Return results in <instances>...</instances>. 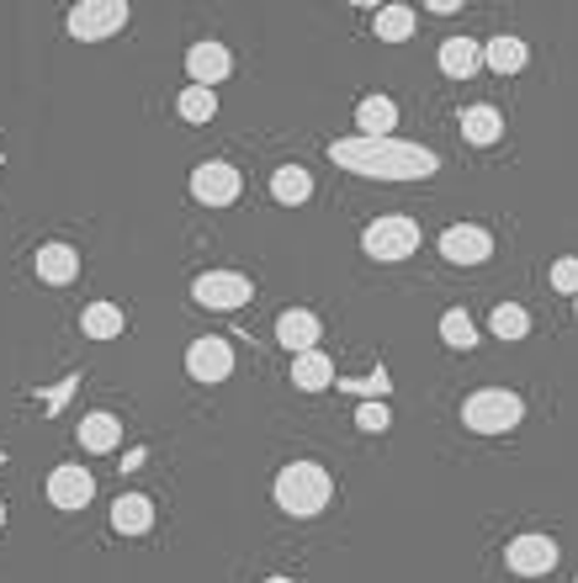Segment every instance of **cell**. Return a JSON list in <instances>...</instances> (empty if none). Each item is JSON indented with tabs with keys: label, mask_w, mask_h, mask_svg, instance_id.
Masks as SVG:
<instances>
[{
	"label": "cell",
	"mask_w": 578,
	"mask_h": 583,
	"mask_svg": "<svg viewBox=\"0 0 578 583\" xmlns=\"http://www.w3.org/2000/svg\"><path fill=\"white\" fill-rule=\"evenodd\" d=\"M335 160L356 175H393V181H409V175H430L435 154L409 144H377V139H356V144H335Z\"/></svg>",
	"instance_id": "obj_1"
},
{
	"label": "cell",
	"mask_w": 578,
	"mask_h": 583,
	"mask_svg": "<svg viewBox=\"0 0 578 583\" xmlns=\"http://www.w3.org/2000/svg\"><path fill=\"white\" fill-rule=\"evenodd\" d=\"M329 493H335V483L318 462H292L276 472V504L287 514H318L329 504Z\"/></svg>",
	"instance_id": "obj_2"
},
{
	"label": "cell",
	"mask_w": 578,
	"mask_h": 583,
	"mask_svg": "<svg viewBox=\"0 0 578 583\" xmlns=\"http://www.w3.org/2000/svg\"><path fill=\"white\" fill-rule=\"evenodd\" d=\"M520 419H526V403L505 388H483L462 403V425L478 430V436H505V430H515Z\"/></svg>",
	"instance_id": "obj_3"
},
{
	"label": "cell",
	"mask_w": 578,
	"mask_h": 583,
	"mask_svg": "<svg viewBox=\"0 0 578 583\" xmlns=\"http://www.w3.org/2000/svg\"><path fill=\"white\" fill-rule=\"evenodd\" d=\"M128 27V6L122 0H80L70 11V38L80 43H101V38H112Z\"/></svg>",
	"instance_id": "obj_4"
},
{
	"label": "cell",
	"mask_w": 578,
	"mask_h": 583,
	"mask_svg": "<svg viewBox=\"0 0 578 583\" xmlns=\"http://www.w3.org/2000/svg\"><path fill=\"white\" fill-rule=\"evenodd\" d=\"M366 255L372 260H409L419 249V223L414 218H377L366 228Z\"/></svg>",
	"instance_id": "obj_5"
},
{
	"label": "cell",
	"mask_w": 578,
	"mask_h": 583,
	"mask_svg": "<svg viewBox=\"0 0 578 583\" xmlns=\"http://www.w3.org/2000/svg\"><path fill=\"white\" fill-rule=\"evenodd\" d=\"M505 562L509 573H520V579H541V573L557 567V541H547V535H515Z\"/></svg>",
	"instance_id": "obj_6"
},
{
	"label": "cell",
	"mask_w": 578,
	"mask_h": 583,
	"mask_svg": "<svg viewBox=\"0 0 578 583\" xmlns=\"http://www.w3.org/2000/svg\"><path fill=\"white\" fill-rule=\"evenodd\" d=\"M192 297L202 308H244L250 303V282L240 270H207V276H196Z\"/></svg>",
	"instance_id": "obj_7"
},
{
	"label": "cell",
	"mask_w": 578,
	"mask_h": 583,
	"mask_svg": "<svg viewBox=\"0 0 578 583\" xmlns=\"http://www.w3.org/2000/svg\"><path fill=\"white\" fill-rule=\"evenodd\" d=\"M440 255H446L452 266H483V260L494 255V239L483 234L478 223H457V228L440 234Z\"/></svg>",
	"instance_id": "obj_8"
},
{
	"label": "cell",
	"mask_w": 578,
	"mask_h": 583,
	"mask_svg": "<svg viewBox=\"0 0 578 583\" xmlns=\"http://www.w3.org/2000/svg\"><path fill=\"white\" fill-rule=\"evenodd\" d=\"M192 196L207 207H229L240 202V171L234 165H196L192 171Z\"/></svg>",
	"instance_id": "obj_9"
},
{
	"label": "cell",
	"mask_w": 578,
	"mask_h": 583,
	"mask_svg": "<svg viewBox=\"0 0 578 583\" xmlns=\"http://www.w3.org/2000/svg\"><path fill=\"white\" fill-rule=\"evenodd\" d=\"M186 371H192L196 382H223L229 371H234V350L229 340H196L186 350Z\"/></svg>",
	"instance_id": "obj_10"
},
{
	"label": "cell",
	"mask_w": 578,
	"mask_h": 583,
	"mask_svg": "<svg viewBox=\"0 0 578 583\" xmlns=\"http://www.w3.org/2000/svg\"><path fill=\"white\" fill-rule=\"evenodd\" d=\"M91 493H97V478H91L85 467H59V472L49 478V499L59 504V510H85Z\"/></svg>",
	"instance_id": "obj_11"
},
{
	"label": "cell",
	"mask_w": 578,
	"mask_h": 583,
	"mask_svg": "<svg viewBox=\"0 0 578 583\" xmlns=\"http://www.w3.org/2000/svg\"><path fill=\"white\" fill-rule=\"evenodd\" d=\"M229 70H234V53L223 49V43H196V49L186 53L192 85H207V91H213L217 80H229Z\"/></svg>",
	"instance_id": "obj_12"
},
{
	"label": "cell",
	"mask_w": 578,
	"mask_h": 583,
	"mask_svg": "<svg viewBox=\"0 0 578 583\" xmlns=\"http://www.w3.org/2000/svg\"><path fill=\"white\" fill-rule=\"evenodd\" d=\"M38 282H49V287H70L74 276H80V255H74L70 244H38Z\"/></svg>",
	"instance_id": "obj_13"
},
{
	"label": "cell",
	"mask_w": 578,
	"mask_h": 583,
	"mask_svg": "<svg viewBox=\"0 0 578 583\" xmlns=\"http://www.w3.org/2000/svg\"><path fill=\"white\" fill-rule=\"evenodd\" d=\"M318 335H324V329H318V318L308 314V308H287V314L276 318V340L287 345V350H297V356L314 350Z\"/></svg>",
	"instance_id": "obj_14"
},
{
	"label": "cell",
	"mask_w": 578,
	"mask_h": 583,
	"mask_svg": "<svg viewBox=\"0 0 578 583\" xmlns=\"http://www.w3.org/2000/svg\"><path fill=\"white\" fill-rule=\"evenodd\" d=\"M80 446L85 451H118L122 446V425H118V413H85L80 419Z\"/></svg>",
	"instance_id": "obj_15"
},
{
	"label": "cell",
	"mask_w": 578,
	"mask_h": 583,
	"mask_svg": "<svg viewBox=\"0 0 578 583\" xmlns=\"http://www.w3.org/2000/svg\"><path fill=\"white\" fill-rule=\"evenodd\" d=\"M356 127H362V139H387L393 127H398V106L387 96H366L356 106Z\"/></svg>",
	"instance_id": "obj_16"
},
{
	"label": "cell",
	"mask_w": 578,
	"mask_h": 583,
	"mask_svg": "<svg viewBox=\"0 0 578 583\" xmlns=\"http://www.w3.org/2000/svg\"><path fill=\"white\" fill-rule=\"evenodd\" d=\"M112 525L122 535H144L154 525V504H149L144 493H122L118 504H112Z\"/></svg>",
	"instance_id": "obj_17"
},
{
	"label": "cell",
	"mask_w": 578,
	"mask_h": 583,
	"mask_svg": "<svg viewBox=\"0 0 578 583\" xmlns=\"http://www.w3.org/2000/svg\"><path fill=\"white\" fill-rule=\"evenodd\" d=\"M271 196H276L282 207H303V202L314 196V175L297 171V165H282V171L271 175Z\"/></svg>",
	"instance_id": "obj_18"
},
{
	"label": "cell",
	"mask_w": 578,
	"mask_h": 583,
	"mask_svg": "<svg viewBox=\"0 0 578 583\" xmlns=\"http://www.w3.org/2000/svg\"><path fill=\"white\" fill-rule=\"evenodd\" d=\"M499 133H505V117H499L494 106H467V112H462V139H467V144L488 149Z\"/></svg>",
	"instance_id": "obj_19"
},
{
	"label": "cell",
	"mask_w": 578,
	"mask_h": 583,
	"mask_svg": "<svg viewBox=\"0 0 578 583\" xmlns=\"http://www.w3.org/2000/svg\"><path fill=\"white\" fill-rule=\"evenodd\" d=\"M292 382L303 392H324L335 382V366H329V356H318V350H303V356L292 361Z\"/></svg>",
	"instance_id": "obj_20"
},
{
	"label": "cell",
	"mask_w": 578,
	"mask_h": 583,
	"mask_svg": "<svg viewBox=\"0 0 578 583\" xmlns=\"http://www.w3.org/2000/svg\"><path fill=\"white\" fill-rule=\"evenodd\" d=\"M483 64V49L478 43H467V38H446L440 43V70L452 74V80H467V74H478Z\"/></svg>",
	"instance_id": "obj_21"
},
{
	"label": "cell",
	"mask_w": 578,
	"mask_h": 583,
	"mask_svg": "<svg viewBox=\"0 0 578 583\" xmlns=\"http://www.w3.org/2000/svg\"><path fill=\"white\" fill-rule=\"evenodd\" d=\"M526 59H530L526 43H520V38H505V32L483 49V64H488L494 74H520V70H526Z\"/></svg>",
	"instance_id": "obj_22"
},
{
	"label": "cell",
	"mask_w": 578,
	"mask_h": 583,
	"mask_svg": "<svg viewBox=\"0 0 578 583\" xmlns=\"http://www.w3.org/2000/svg\"><path fill=\"white\" fill-rule=\"evenodd\" d=\"M80 329H85L91 340H118L122 335V308H112V303H91L85 318H80Z\"/></svg>",
	"instance_id": "obj_23"
},
{
	"label": "cell",
	"mask_w": 578,
	"mask_h": 583,
	"mask_svg": "<svg viewBox=\"0 0 578 583\" xmlns=\"http://www.w3.org/2000/svg\"><path fill=\"white\" fill-rule=\"evenodd\" d=\"M488 329H494L499 340H526V335H530V314L520 308V303H499L494 318H488Z\"/></svg>",
	"instance_id": "obj_24"
},
{
	"label": "cell",
	"mask_w": 578,
	"mask_h": 583,
	"mask_svg": "<svg viewBox=\"0 0 578 583\" xmlns=\"http://www.w3.org/2000/svg\"><path fill=\"white\" fill-rule=\"evenodd\" d=\"M175 106H181V117L186 122H213L217 117V96L207 91V85H186Z\"/></svg>",
	"instance_id": "obj_25"
},
{
	"label": "cell",
	"mask_w": 578,
	"mask_h": 583,
	"mask_svg": "<svg viewBox=\"0 0 578 583\" xmlns=\"http://www.w3.org/2000/svg\"><path fill=\"white\" fill-rule=\"evenodd\" d=\"M409 32H414L409 6H383V11H377V38H383V43H404Z\"/></svg>",
	"instance_id": "obj_26"
},
{
	"label": "cell",
	"mask_w": 578,
	"mask_h": 583,
	"mask_svg": "<svg viewBox=\"0 0 578 583\" xmlns=\"http://www.w3.org/2000/svg\"><path fill=\"white\" fill-rule=\"evenodd\" d=\"M440 340L452 345V350H473V345H478V329H473V318L462 314V308H452V314L440 318Z\"/></svg>",
	"instance_id": "obj_27"
},
{
	"label": "cell",
	"mask_w": 578,
	"mask_h": 583,
	"mask_svg": "<svg viewBox=\"0 0 578 583\" xmlns=\"http://www.w3.org/2000/svg\"><path fill=\"white\" fill-rule=\"evenodd\" d=\"M552 287L568 292V297H578V260H574V255H562V260L552 266Z\"/></svg>",
	"instance_id": "obj_28"
},
{
	"label": "cell",
	"mask_w": 578,
	"mask_h": 583,
	"mask_svg": "<svg viewBox=\"0 0 578 583\" xmlns=\"http://www.w3.org/2000/svg\"><path fill=\"white\" fill-rule=\"evenodd\" d=\"M356 425L362 430H387V409L383 403H366V409H356Z\"/></svg>",
	"instance_id": "obj_29"
},
{
	"label": "cell",
	"mask_w": 578,
	"mask_h": 583,
	"mask_svg": "<svg viewBox=\"0 0 578 583\" xmlns=\"http://www.w3.org/2000/svg\"><path fill=\"white\" fill-rule=\"evenodd\" d=\"M265 583H292V579H265Z\"/></svg>",
	"instance_id": "obj_30"
},
{
	"label": "cell",
	"mask_w": 578,
	"mask_h": 583,
	"mask_svg": "<svg viewBox=\"0 0 578 583\" xmlns=\"http://www.w3.org/2000/svg\"><path fill=\"white\" fill-rule=\"evenodd\" d=\"M0 525H6V504H0Z\"/></svg>",
	"instance_id": "obj_31"
},
{
	"label": "cell",
	"mask_w": 578,
	"mask_h": 583,
	"mask_svg": "<svg viewBox=\"0 0 578 583\" xmlns=\"http://www.w3.org/2000/svg\"><path fill=\"white\" fill-rule=\"evenodd\" d=\"M574 308H578V297H574Z\"/></svg>",
	"instance_id": "obj_32"
},
{
	"label": "cell",
	"mask_w": 578,
	"mask_h": 583,
	"mask_svg": "<svg viewBox=\"0 0 578 583\" xmlns=\"http://www.w3.org/2000/svg\"><path fill=\"white\" fill-rule=\"evenodd\" d=\"M574 583H578V579H574Z\"/></svg>",
	"instance_id": "obj_33"
}]
</instances>
